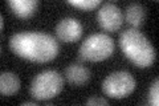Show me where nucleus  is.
<instances>
[{"mask_svg":"<svg viewBox=\"0 0 159 106\" xmlns=\"http://www.w3.org/2000/svg\"><path fill=\"white\" fill-rule=\"evenodd\" d=\"M114 40L105 33L90 35L78 49V57L85 61H102L114 52Z\"/></svg>","mask_w":159,"mask_h":106,"instance_id":"20e7f679","label":"nucleus"},{"mask_svg":"<svg viewBox=\"0 0 159 106\" xmlns=\"http://www.w3.org/2000/svg\"><path fill=\"white\" fill-rule=\"evenodd\" d=\"M56 35L64 43H74L81 37L82 25L77 19L65 17L56 25Z\"/></svg>","mask_w":159,"mask_h":106,"instance_id":"0eeeda50","label":"nucleus"},{"mask_svg":"<svg viewBox=\"0 0 159 106\" xmlns=\"http://www.w3.org/2000/svg\"><path fill=\"white\" fill-rule=\"evenodd\" d=\"M68 3L74 7L84 9V11H89V9L96 8L101 2H99V0H69Z\"/></svg>","mask_w":159,"mask_h":106,"instance_id":"f8f14e48","label":"nucleus"},{"mask_svg":"<svg viewBox=\"0 0 159 106\" xmlns=\"http://www.w3.org/2000/svg\"><path fill=\"white\" fill-rule=\"evenodd\" d=\"M107 99L101 97H92L86 101V105H107Z\"/></svg>","mask_w":159,"mask_h":106,"instance_id":"4468645a","label":"nucleus"},{"mask_svg":"<svg viewBox=\"0 0 159 106\" xmlns=\"http://www.w3.org/2000/svg\"><path fill=\"white\" fill-rule=\"evenodd\" d=\"M146 17V8L139 3H133L126 8L125 12V20L131 28L137 29L145 21Z\"/></svg>","mask_w":159,"mask_h":106,"instance_id":"1a4fd4ad","label":"nucleus"},{"mask_svg":"<svg viewBox=\"0 0 159 106\" xmlns=\"http://www.w3.org/2000/svg\"><path fill=\"white\" fill-rule=\"evenodd\" d=\"M8 6L11 7L15 15H17L19 17L25 19L33 15V12L36 11L39 6V2L37 0H9Z\"/></svg>","mask_w":159,"mask_h":106,"instance_id":"9d476101","label":"nucleus"},{"mask_svg":"<svg viewBox=\"0 0 159 106\" xmlns=\"http://www.w3.org/2000/svg\"><path fill=\"white\" fill-rule=\"evenodd\" d=\"M20 89V78L12 72H3L0 76V92L2 95H12Z\"/></svg>","mask_w":159,"mask_h":106,"instance_id":"9b49d317","label":"nucleus"},{"mask_svg":"<svg viewBox=\"0 0 159 106\" xmlns=\"http://www.w3.org/2000/svg\"><path fill=\"white\" fill-rule=\"evenodd\" d=\"M148 104L154 106L159 105V80L158 78L152 82L150 90H148Z\"/></svg>","mask_w":159,"mask_h":106,"instance_id":"ddd939ff","label":"nucleus"},{"mask_svg":"<svg viewBox=\"0 0 159 106\" xmlns=\"http://www.w3.org/2000/svg\"><path fill=\"white\" fill-rule=\"evenodd\" d=\"M21 105H24V106H32V105H36V102H23Z\"/></svg>","mask_w":159,"mask_h":106,"instance_id":"2eb2a0df","label":"nucleus"},{"mask_svg":"<svg viewBox=\"0 0 159 106\" xmlns=\"http://www.w3.org/2000/svg\"><path fill=\"white\" fill-rule=\"evenodd\" d=\"M64 78L56 70H44V72L34 76L29 93L31 97L37 101H47L51 99L62 90Z\"/></svg>","mask_w":159,"mask_h":106,"instance_id":"7ed1b4c3","label":"nucleus"},{"mask_svg":"<svg viewBox=\"0 0 159 106\" xmlns=\"http://www.w3.org/2000/svg\"><path fill=\"white\" fill-rule=\"evenodd\" d=\"M102 89L105 94L113 98H123L133 93V90L135 89V80L129 72L119 70L109 74L103 80Z\"/></svg>","mask_w":159,"mask_h":106,"instance_id":"39448f33","label":"nucleus"},{"mask_svg":"<svg viewBox=\"0 0 159 106\" xmlns=\"http://www.w3.org/2000/svg\"><path fill=\"white\" fill-rule=\"evenodd\" d=\"M97 21L105 31H118L122 25V12L114 3H105L97 12Z\"/></svg>","mask_w":159,"mask_h":106,"instance_id":"423d86ee","label":"nucleus"},{"mask_svg":"<svg viewBox=\"0 0 159 106\" xmlns=\"http://www.w3.org/2000/svg\"><path fill=\"white\" fill-rule=\"evenodd\" d=\"M90 70L81 64H72L65 69V78L73 86H82L90 80Z\"/></svg>","mask_w":159,"mask_h":106,"instance_id":"6e6552de","label":"nucleus"},{"mask_svg":"<svg viewBox=\"0 0 159 106\" xmlns=\"http://www.w3.org/2000/svg\"><path fill=\"white\" fill-rule=\"evenodd\" d=\"M119 45L122 52L133 64L139 68H147L155 60V49L147 37L138 29L129 28L119 36Z\"/></svg>","mask_w":159,"mask_h":106,"instance_id":"f03ea898","label":"nucleus"},{"mask_svg":"<svg viewBox=\"0 0 159 106\" xmlns=\"http://www.w3.org/2000/svg\"><path fill=\"white\" fill-rule=\"evenodd\" d=\"M9 48L17 56L34 62L51 61L58 53V43L51 35L41 32H21L9 39Z\"/></svg>","mask_w":159,"mask_h":106,"instance_id":"f257e3e1","label":"nucleus"}]
</instances>
